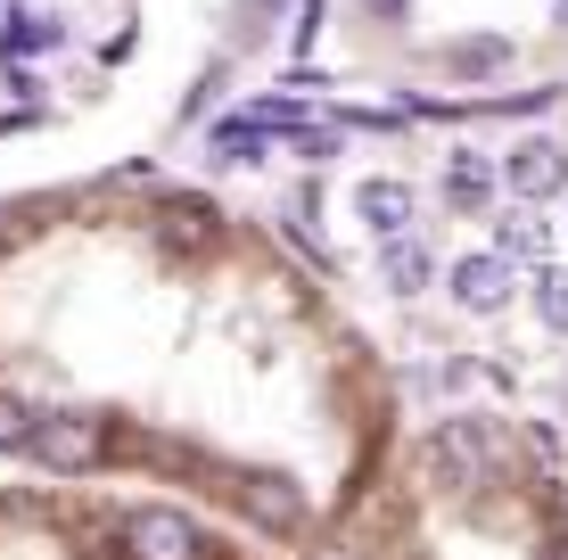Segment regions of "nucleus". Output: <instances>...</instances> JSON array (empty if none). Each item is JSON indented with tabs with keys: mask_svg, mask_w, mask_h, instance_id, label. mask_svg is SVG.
Listing matches in <instances>:
<instances>
[{
	"mask_svg": "<svg viewBox=\"0 0 568 560\" xmlns=\"http://www.w3.org/2000/svg\"><path fill=\"white\" fill-rule=\"evenodd\" d=\"M26 454H42L50 470H91V461L108 454V420H91V413H42L33 420V437H26Z\"/></svg>",
	"mask_w": 568,
	"mask_h": 560,
	"instance_id": "f257e3e1",
	"label": "nucleus"
},
{
	"mask_svg": "<svg viewBox=\"0 0 568 560\" xmlns=\"http://www.w3.org/2000/svg\"><path fill=\"white\" fill-rule=\"evenodd\" d=\"M124 560H199V528L182 511L149 503V511L124 519Z\"/></svg>",
	"mask_w": 568,
	"mask_h": 560,
	"instance_id": "f03ea898",
	"label": "nucleus"
},
{
	"mask_svg": "<svg viewBox=\"0 0 568 560\" xmlns=\"http://www.w3.org/2000/svg\"><path fill=\"white\" fill-rule=\"evenodd\" d=\"M503 182H511V198H560L568 190V149L560 141H519L511 157H503Z\"/></svg>",
	"mask_w": 568,
	"mask_h": 560,
	"instance_id": "7ed1b4c3",
	"label": "nucleus"
},
{
	"mask_svg": "<svg viewBox=\"0 0 568 560\" xmlns=\"http://www.w3.org/2000/svg\"><path fill=\"white\" fill-rule=\"evenodd\" d=\"M511 288H519V273L503 256H462L454 264V305H462V314H503Z\"/></svg>",
	"mask_w": 568,
	"mask_h": 560,
	"instance_id": "20e7f679",
	"label": "nucleus"
},
{
	"mask_svg": "<svg viewBox=\"0 0 568 560\" xmlns=\"http://www.w3.org/2000/svg\"><path fill=\"white\" fill-rule=\"evenodd\" d=\"M355 215L371 223V240L387 247V240H404V231H413V190L379 173V182H363V190H355Z\"/></svg>",
	"mask_w": 568,
	"mask_h": 560,
	"instance_id": "39448f33",
	"label": "nucleus"
},
{
	"mask_svg": "<svg viewBox=\"0 0 568 560\" xmlns=\"http://www.w3.org/2000/svg\"><path fill=\"white\" fill-rule=\"evenodd\" d=\"M486 256H503L511 273H519V264H544V256H552V223H544V215H511V223L495 231Z\"/></svg>",
	"mask_w": 568,
	"mask_h": 560,
	"instance_id": "423d86ee",
	"label": "nucleus"
},
{
	"mask_svg": "<svg viewBox=\"0 0 568 560\" xmlns=\"http://www.w3.org/2000/svg\"><path fill=\"white\" fill-rule=\"evenodd\" d=\"M428 273H437V256H428L420 240H387V247H379V281L396 288V297H420Z\"/></svg>",
	"mask_w": 568,
	"mask_h": 560,
	"instance_id": "0eeeda50",
	"label": "nucleus"
},
{
	"mask_svg": "<svg viewBox=\"0 0 568 560\" xmlns=\"http://www.w3.org/2000/svg\"><path fill=\"white\" fill-rule=\"evenodd\" d=\"M264 141H272V132H256V124H247V115H223V124H214V157H223V165H256L264 157Z\"/></svg>",
	"mask_w": 568,
	"mask_h": 560,
	"instance_id": "6e6552de",
	"label": "nucleus"
},
{
	"mask_svg": "<svg viewBox=\"0 0 568 560\" xmlns=\"http://www.w3.org/2000/svg\"><path fill=\"white\" fill-rule=\"evenodd\" d=\"M445 198H454V206H486V198H495V165L454 157V165H445Z\"/></svg>",
	"mask_w": 568,
	"mask_h": 560,
	"instance_id": "1a4fd4ad",
	"label": "nucleus"
},
{
	"mask_svg": "<svg viewBox=\"0 0 568 560\" xmlns=\"http://www.w3.org/2000/svg\"><path fill=\"white\" fill-rule=\"evenodd\" d=\"M247 511H256L264 528H297V495H288V478H256V487H247Z\"/></svg>",
	"mask_w": 568,
	"mask_h": 560,
	"instance_id": "9d476101",
	"label": "nucleus"
},
{
	"mask_svg": "<svg viewBox=\"0 0 568 560\" xmlns=\"http://www.w3.org/2000/svg\"><path fill=\"white\" fill-rule=\"evenodd\" d=\"M503 58H511V42H503V33H478V42H454V50H445V67L486 74V67H503Z\"/></svg>",
	"mask_w": 568,
	"mask_h": 560,
	"instance_id": "9b49d317",
	"label": "nucleus"
},
{
	"mask_svg": "<svg viewBox=\"0 0 568 560\" xmlns=\"http://www.w3.org/2000/svg\"><path fill=\"white\" fill-rule=\"evenodd\" d=\"M33 420H42V413H33V404H26V396H0V446H9V454H26V437H33Z\"/></svg>",
	"mask_w": 568,
	"mask_h": 560,
	"instance_id": "f8f14e48",
	"label": "nucleus"
},
{
	"mask_svg": "<svg viewBox=\"0 0 568 560\" xmlns=\"http://www.w3.org/2000/svg\"><path fill=\"white\" fill-rule=\"evenodd\" d=\"M536 314H544V330L568 338V273H544L536 281Z\"/></svg>",
	"mask_w": 568,
	"mask_h": 560,
	"instance_id": "ddd939ff",
	"label": "nucleus"
},
{
	"mask_svg": "<svg viewBox=\"0 0 568 560\" xmlns=\"http://www.w3.org/2000/svg\"><path fill=\"white\" fill-rule=\"evenodd\" d=\"M9 50H17V58L58 50V26H50V17H9Z\"/></svg>",
	"mask_w": 568,
	"mask_h": 560,
	"instance_id": "4468645a",
	"label": "nucleus"
},
{
	"mask_svg": "<svg viewBox=\"0 0 568 560\" xmlns=\"http://www.w3.org/2000/svg\"><path fill=\"white\" fill-rule=\"evenodd\" d=\"M297 149H305V157H313V165H322V157H338V132H329V124H322V132H313V124H305V132H297Z\"/></svg>",
	"mask_w": 568,
	"mask_h": 560,
	"instance_id": "2eb2a0df",
	"label": "nucleus"
},
{
	"mask_svg": "<svg viewBox=\"0 0 568 560\" xmlns=\"http://www.w3.org/2000/svg\"><path fill=\"white\" fill-rule=\"evenodd\" d=\"M552 26H560V33H568V0H552Z\"/></svg>",
	"mask_w": 568,
	"mask_h": 560,
	"instance_id": "dca6fc26",
	"label": "nucleus"
},
{
	"mask_svg": "<svg viewBox=\"0 0 568 560\" xmlns=\"http://www.w3.org/2000/svg\"><path fill=\"white\" fill-rule=\"evenodd\" d=\"M371 9H387V17H396V9H404V0H371Z\"/></svg>",
	"mask_w": 568,
	"mask_h": 560,
	"instance_id": "f3484780",
	"label": "nucleus"
}]
</instances>
